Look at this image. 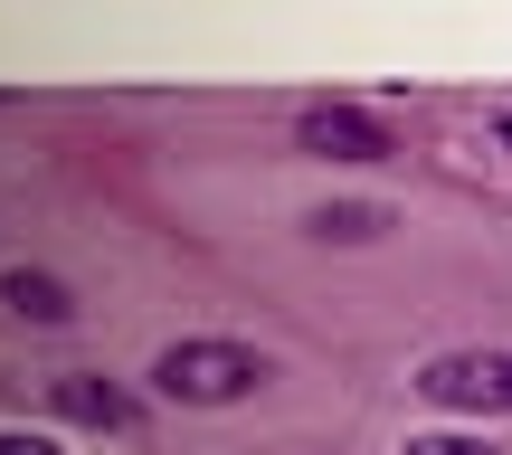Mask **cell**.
I'll return each mask as SVG.
<instances>
[{"instance_id": "6da1fadb", "label": "cell", "mask_w": 512, "mask_h": 455, "mask_svg": "<svg viewBox=\"0 0 512 455\" xmlns=\"http://www.w3.org/2000/svg\"><path fill=\"white\" fill-rule=\"evenodd\" d=\"M275 361L247 342H219V332H190V342H171L162 361H152V389H162L171 408H228L247 399V389H266Z\"/></svg>"}, {"instance_id": "7a4b0ae2", "label": "cell", "mask_w": 512, "mask_h": 455, "mask_svg": "<svg viewBox=\"0 0 512 455\" xmlns=\"http://www.w3.org/2000/svg\"><path fill=\"white\" fill-rule=\"evenodd\" d=\"M418 389L456 418H503L512 408V351H437L418 370Z\"/></svg>"}, {"instance_id": "3957f363", "label": "cell", "mask_w": 512, "mask_h": 455, "mask_svg": "<svg viewBox=\"0 0 512 455\" xmlns=\"http://www.w3.org/2000/svg\"><path fill=\"white\" fill-rule=\"evenodd\" d=\"M294 143H304L313 162H389V124L361 114V105H304Z\"/></svg>"}, {"instance_id": "277c9868", "label": "cell", "mask_w": 512, "mask_h": 455, "mask_svg": "<svg viewBox=\"0 0 512 455\" xmlns=\"http://www.w3.org/2000/svg\"><path fill=\"white\" fill-rule=\"evenodd\" d=\"M48 408H57V418H76V427H105V437H124V427L143 418V399H133L124 380H105V370H57V380H48Z\"/></svg>"}, {"instance_id": "5b68a950", "label": "cell", "mask_w": 512, "mask_h": 455, "mask_svg": "<svg viewBox=\"0 0 512 455\" xmlns=\"http://www.w3.org/2000/svg\"><path fill=\"white\" fill-rule=\"evenodd\" d=\"M0 304H10L19 323H76V294L57 285V275H38V266H10V275H0Z\"/></svg>"}, {"instance_id": "8992f818", "label": "cell", "mask_w": 512, "mask_h": 455, "mask_svg": "<svg viewBox=\"0 0 512 455\" xmlns=\"http://www.w3.org/2000/svg\"><path fill=\"white\" fill-rule=\"evenodd\" d=\"M313 237H342V247H361V237H380V209H370V200H342V209H313Z\"/></svg>"}, {"instance_id": "52a82bcc", "label": "cell", "mask_w": 512, "mask_h": 455, "mask_svg": "<svg viewBox=\"0 0 512 455\" xmlns=\"http://www.w3.org/2000/svg\"><path fill=\"white\" fill-rule=\"evenodd\" d=\"M399 455H494V446H484V437H408Z\"/></svg>"}, {"instance_id": "ba28073f", "label": "cell", "mask_w": 512, "mask_h": 455, "mask_svg": "<svg viewBox=\"0 0 512 455\" xmlns=\"http://www.w3.org/2000/svg\"><path fill=\"white\" fill-rule=\"evenodd\" d=\"M0 455H57V437H29V427H0Z\"/></svg>"}]
</instances>
